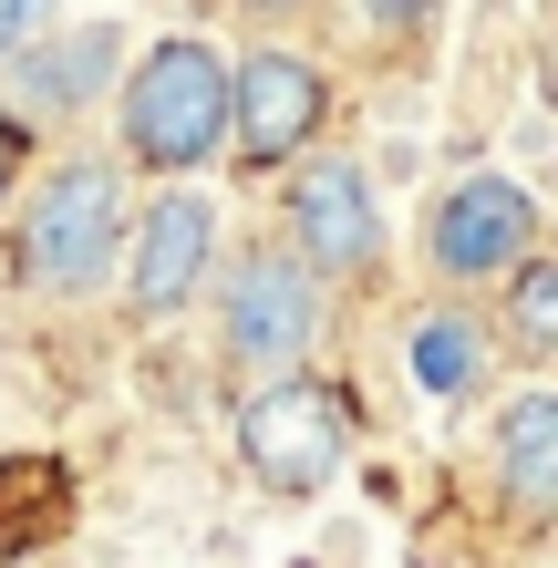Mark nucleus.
<instances>
[{
	"label": "nucleus",
	"mask_w": 558,
	"mask_h": 568,
	"mask_svg": "<svg viewBox=\"0 0 558 568\" xmlns=\"http://www.w3.org/2000/svg\"><path fill=\"white\" fill-rule=\"evenodd\" d=\"M114 145L145 176H196L227 145V62L196 31H166L114 62Z\"/></svg>",
	"instance_id": "f257e3e1"
},
{
	"label": "nucleus",
	"mask_w": 558,
	"mask_h": 568,
	"mask_svg": "<svg viewBox=\"0 0 558 568\" xmlns=\"http://www.w3.org/2000/svg\"><path fill=\"white\" fill-rule=\"evenodd\" d=\"M124 165L114 155H73L52 176H31V207H21V280L42 300H83L114 280V248H124Z\"/></svg>",
	"instance_id": "f03ea898"
},
{
	"label": "nucleus",
	"mask_w": 558,
	"mask_h": 568,
	"mask_svg": "<svg viewBox=\"0 0 558 568\" xmlns=\"http://www.w3.org/2000/svg\"><path fill=\"white\" fill-rule=\"evenodd\" d=\"M342 455H352V404L332 383H311V373H280V383H258L248 404H239V465L270 496H321L342 476Z\"/></svg>",
	"instance_id": "7ed1b4c3"
},
{
	"label": "nucleus",
	"mask_w": 558,
	"mask_h": 568,
	"mask_svg": "<svg viewBox=\"0 0 558 568\" xmlns=\"http://www.w3.org/2000/svg\"><path fill=\"white\" fill-rule=\"evenodd\" d=\"M332 321V280H311L290 248H248L217 290V342L239 373H301Z\"/></svg>",
	"instance_id": "20e7f679"
},
{
	"label": "nucleus",
	"mask_w": 558,
	"mask_h": 568,
	"mask_svg": "<svg viewBox=\"0 0 558 568\" xmlns=\"http://www.w3.org/2000/svg\"><path fill=\"white\" fill-rule=\"evenodd\" d=\"M207 280H217V207L196 186L145 196V217H124V248H114L124 311H135V321H176Z\"/></svg>",
	"instance_id": "39448f33"
},
{
	"label": "nucleus",
	"mask_w": 558,
	"mask_h": 568,
	"mask_svg": "<svg viewBox=\"0 0 558 568\" xmlns=\"http://www.w3.org/2000/svg\"><path fill=\"white\" fill-rule=\"evenodd\" d=\"M528 248H538V196L517 176H497V165H486V176H455L435 207H424V270L445 290H486Z\"/></svg>",
	"instance_id": "423d86ee"
},
{
	"label": "nucleus",
	"mask_w": 558,
	"mask_h": 568,
	"mask_svg": "<svg viewBox=\"0 0 558 568\" xmlns=\"http://www.w3.org/2000/svg\"><path fill=\"white\" fill-rule=\"evenodd\" d=\"M280 207H290V258L311 280H363L383 258V207H373V176L352 155H311Z\"/></svg>",
	"instance_id": "0eeeda50"
},
{
	"label": "nucleus",
	"mask_w": 558,
	"mask_h": 568,
	"mask_svg": "<svg viewBox=\"0 0 558 568\" xmlns=\"http://www.w3.org/2000/svg\"><path fill=\"white\" fill-rule=\"evenodd\" d=\"M321 114H332V73L301 52H248L239 73H227V145L248 165H290L311 155Z\"/></svg>",
	"instance_id": "6e6552de"
},
{
	"label": "nucleus",
	"mask_w": 558,
	"mask_h": 568,
	"mask_svg": "<svg viewBox=\"0 0 558 568\" xmlns=\"http://www.w3.org/2000/svg\"><path fill=\"white\" fill-rule=\"evenodd\" d=\"M114 62H124V31H114V21H73V31L52 21V31H31L0 73H11L21 114H83V104H104Z\"/></svg>",
	"instance_id": "1a4fd4ad"
},
{
	"label": "nucleus",
	"mask_w": 558,
	"mask_h": 568,
	"mask_svg": "<svg viewBox=\"0 0 558 568\" xmlns=\"http://www.w3.org/2000/svg\"><path fill=\"white\" fill-rule=\"evenodd\" d=\"M497 496L517 527L558 517V393H517L497 414Z\"/></svg>",
	"instance_id": "9d476101"
},
{
	"label": "nucleus",
	"mask_w": 558,
	"mask_h": 568,
	"mask_svg": "<svg viewBox=\"0 0 558 568\" xmlns=\"http://www.w3.org/2000/svg\"><path fill=\"white\" fill-rule=\"evenodd\" d=\"M73 527V465L62 455H0V558H31Z\"/></svg>",
	"instance_id": "9b49d317"
},
{
	"label": "nucleus",
	"mask_w": 558,
	"mask_h": 568,
	"mask_svg": "<svg viewBox=\"0 0 558 568\" xmlns=\"http://www.w3.org/2000/svg\"><path fill=\"white\" fill-rule=\"evenodd\" d=\"M486 373V331L466 311H435V321H414V383L435 393V404H466Z\"/></svg>",
	"instance_id": "f8f14e48"
},
{
	"label": "nucleus",
	"mask_w": 558,
	"mask_h": 568,
	"mask_svg": "<svg viewBox=\"0 0 558 568\" xmlns=\"http://www.w3.org/2000/svg\"><path fill=\"white\" fill-rule=\"evenodd\" d=\"M497 290H507V342H517V362H548L558 352V258H507L497 270Z\"/></svg>",
	"instance_id": "ddd939ff"
},
{
	"label": "nucleus",
	"mask_w": 558,
	"mask_h": 568,
	"mask_svg": "<svg viewBox=\"0 0 558 568\" xmlns=\"http://www.w3.org/2000/svg\"><path fill=\"white\" fill-rule=\"evenodd\" d=\"M52 21H62V0H0V62H11L31 31H52Z\"/></svg>",
	"instance_id": "4468645a"
},
{
	"label": "nucleus",
	"mask_w": 558,
	"mask_h": 568,
	"mask_svg": "<svg viewBox=\"0 0 558 568\" xmlns=\"http://www.w3.org/2000/svg\"><path fill=\"white\" fill-rule=\"evenodd\" d=\"M21 186V114H0V196Z\"/></svg>",
	"instance_id": "2eb2a0df"
},
{
	"label": "nucleus",
	"mask_w": 558,
	"mask_h": 568,
	"mask_svg": "<svg viewBox=\"0 0 558 568\" xmlns=\"http://www.w3.org/2000/svg\"><path fill=\"white\" fill-rule=\"evenodd\" d=\"M435 0H363V21H383V31H404V21H424Z\"/></svg>",
	"instance_id": "dca6fc26"
},
{
	"label": "nucleus",
	"mask_w": 558,
	"mask_h": 568,
	"mask_svg": "<svg viewBox=\"0 0 558 568\" xmlns=\"http://www.w3.org/2000/svg\"><path fill=\"white\" fill-rule=\"evenodd\" d=\"M248 11H258V21H290V11H311V0H248Z\"/></svg>",
	"instance_id": "f3484780"
}]
</instances>
